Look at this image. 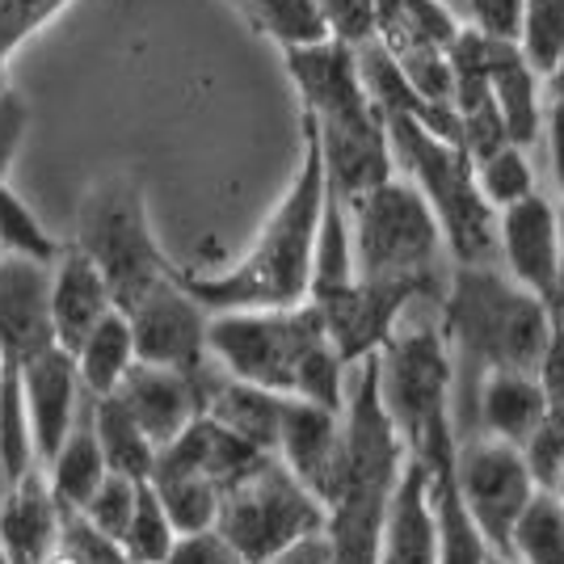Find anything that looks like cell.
I'll use <instances>...</instances> for the list:
<instances>
[{
  "label": "cell",
  "mask_w": 564,
  "mask_h": 564,
  "mask_svg": "<svg viewBox=\"0 0 564 564\" xmlns=\"http://www.w3.org/2000/svg\"><path fill=\"white\" fill-rule=\"evenodd\" d=\"M430 497H434V564H494L489 543L480 540V531L464 514L451 480L447 485L430 480Z\"/></svg>",
  "instance_id": "cell-29"
},
{
  "label": "cell",
  "mask_w": 564,
  "mask_h": 564,
  "mask_svg": "<svg viewBox=\"0 0 564 564\" xmlns=\"http://www.w3.org/2000/svg\"><path fill=\"white\" fill-rule=\"evenodd\" d=\"M131 337H135V362L143 367H165L182 376H198L207 358V325L212 312L198 304L182 286V274L152 286L131 312H122Z\"/></svg>",
  "instance_id": "cell-11"
},
{
  "label": "cell",
  "mask_w": 564,
  "mask_h": 564,
  "mask_svg": "<svg viewBox=\"0 0 564 564\" xmlns=\"http://www.w3.org/2000/svg\"><path fill=\"white\" fill-rule=\"evenodd\" d=\"M72 249H80L97 265V274L106 279L110 295H115L118 312H131L152 286H161L177 274L156 245L140 177L127 169L97 173L85 186L80 207H76Z\"/></svg>",
  "instance_id": "cell-8"
},
{
  "label": "cell",
  "mask_w": 564,
  "mask_h": 564,
  "mask_svg": "<svg viewBox=\"0 0 564 564\" xmlns=\"http://www.w3.org/2000/svg\"><path fill=\"white\" fill-rule=\"evenodd\" d=\"M47 265L0 258V354L22 367L55 346L47 312Z\"/></svg>",
  "instance_id": "cell-17"
},
{
  "label": "cell",
  "mask_w": 564,
  "mask_h": 564,
  "mask_svg": "<svg viewBox=\"0 0 564 564\" xmlns=\"http://www.w3.org/2000/svg\"><path fill=\"white\" fill-rule=\"evenodd\" d=\"M543 392V425L564 434V333L552 329L547 337V350H543L540 367H535Z\"/></svg>",
  "instance_id": "cell-40"
},
{
  "label": "cell",
  "mask_w": 564,
  "mask_h": 564,
  "mask_svg": "<svg viewBox=\"0 0 564 564\" xmlns=\"http://www.w3.org/2000/svg\"><path fill=\"white\" fill-rule=\"evenodd\" d=\"M383 127L392 165L404 169V182L438 219L451 265H497V212L476 186L468 152L409 118H388Z\"/></svg>",
  "instance_id": "cell-7"
},
{
  "label": "cell",
  "mask_w": 564,
  "mask_h": 564,
  "mask_svg": "<svg viewBox=\"0 0 564 564\" xmlns=\"http://www.w3.org/2000/svg\"><path fill=\"white\" fill-rule=\"evenodd\" d=\"M497 270L556 312L561 304V249H556V203L531 194L497 212Z\"/></svg>",
  "instance_id": "cell-12"
},
{
  "label": "cell",
  "mask_w": 564,
  "mask_h": 564,
  "mask_svg": "<svg viewBox=\"0 0 564 564\" xmlns=\"http://www.w3.org/2000/svg\"><path fill=\"white\" fill-rule=\"evenodd\" d=\"M451 489L494 556H506L510 531L540 494L522 451L494 443V438H464L455 447Z\"/></svg>",
  "instance_id": "cell-10"
},
{
  "label": "cell",
  "mask_w": 564,
  "mask_h": 564,
  "mask_svg": "<svg viewBox=\"0 0 564 564\" xmlns=\"http://www.w3.org/2000/svg\"><path fill=\"white\" fill-rule=\"evenodd\" d=\"M459 22L494 43H518L522 30V0H464Z\"/></svg>",
  "instance_id": "cell-39"
},
{
  "label": "cell",
  "mask_w": 564,
  "mask_h": 564,
  "mask_svg": "<svg viewBox=\"0 0 564 564\" xmlns=\"http://www.w3.org/2000/svg\"><path fill=\"white\" fill-rule=\"evenodd\" d=\"M282 64L304 106V127L316 135L333 198L354 203L358 194L392 182L397 165L388 148V127L367 101L354 47L329 39L304 51H282Z\"/></svg>",
  "instance_id": "cell-3"
},
{
  "label": "cell",
  "mask_w": 564,
  "mask_h": 564,
  "mask_svg": "<svg viewBox=\"0 0 564 564\" xmlns=\"http://www.w3.org/2000/svg\"><path fill=\"white\" fill-rule=\"evenodd\" d=\"M494 564H510V561H497V556H494Z\"/></svg>",
  "instance_id": "cell-50"
},
{
  "label": "cell",
  "mask_w": 564,
  "mask_h": 564,
  "mask_svg": "<svg viewBox=\"0 0 564 564\" xmlns=\"http://www.w3.org/2000/svg\"><path fill=\"white\" fill-rule=\"evenodd\" d=\"M556 329L564 333V295H561V304H556Z\"/></svg>",
  "instance_id": "cell-46"
},
{
  "label": "cell",
  "mask_w": 564,
  "mask_h": 564,
  "mask_svg": "<svg viewBox=\"0 0 564 564\" xmlns=\"http://www.w3.org/2000/svg\"><path fill=\"white\" fill-rule=\"evenodd\" d=\"M30 101H25L13 85L0 89V186H9V173L22 156L25 140H30Z\"/></svg>",
  "instance_id": "cell-38"
},
{
  "label": "cell",
  "mask_w": 564,
  "mask_h": 564,
  "mask_svg": "<svg viewBox=\"0 0 564 564\" xmlns=\"http://www.w3.org/2000/svg\"><path fill=\"white\" fill-rule=\"evenodd\" d=\"M552 329L556 312L497 265H451L438 300V333L451 367L464 362L476 379L485 371H535Z\"/></svg>",
  "instance_id": "cell-4"
},
{
  "label": "cell",
  "mask_w": 564,
  "mask_h": 564,
  "mask_svg": "<svg viewBox=\"0 0 564 564\" xmlns=\"http://www.w3.org/2000/svg\"><path fill=\"white\" fill-rule=\"evenodd\" d=\"M115 400L131 413V422L140 425L156 451L169 447L194 417H203L198 376H182V371H165V367L135 362L127 379L118 383Z\"/></svg>",
  "instance_id": "cell-15"
},
{
  "label": "cell",
  "mask_w": 564,
  "mask_h": 564,
  "mask_svg": "<svg viewBox=\"0 0 564 564\" xmlns=\"http://www.w3.org/2000/svg\"><path fill=\"white\" fill-rule=\"evenodd\" d=\"M540 140H543V148H547V177H552L556 194L564 198V101H552V97H547Z\"/></svg>",
  "instance_id": "cell-42"
},
{
  "label": "cell",
  "mask_w": 564,
  "mask_h": 564,
  "mask_svg": "<svg viewBox=\"0 0 564 564\" xmlns=\"http://www.w3.org/2000/svg\"><path fill=\"white\" fill-rule=\"evenodd\" d=\"M173 543H177V531H173V522H169L165 506L156 501L152 494V485L143 480L140 485V501H135V514L127 522V531H122V556L127 564H165L169 552H173Z\"/></svg>",
  "instance_id": "cell-32"
},
{
  "label": "cell",
  "mask_w": 564,
  "mask_h": 564,
  "mask_svg": "<svg viewBox=\"0 0 564 564\" xmlns=\"http://www.w3.org/2000/svg\"><path fill=\"white\" fill-rule=\"evenodd\" d=\"M89 417H94V434L101 459H106V471L127 476V480H148L152 464H156V447L148 443L140 425L131 422V413L115 397H101L89 404Z\"/></svg>",
  "instance_id": "cell-25"
},
{
  "label": "cell",
  "mask_w": 564,
  "mask_h": 564,
  "mask_svg": "<svg viewBox=\"0 0 564 564\" xmlns=\"http://www.w3.org/2000/svg\"><path fill=\"white\" fill-rule=\"evenodd\" d=\"M207 358L236 383L341 413L350 367L333 350L312 304L282 312H219L207 325Z\"/></svg>",
  "instance_id": "cell-2"
},
{
  "label": "cell",
  "mask_w": 564,
  "mask_h": 564,
  "mask_svg": "<svg viewBox=\"0 0 564 564\" xmlns=\"http://www.w3.org/2000/svg\"><path fill=\"white\" fill-rule=\"evenodd\" d=\"M443 4H447V9H455V13H459V9H464V0H443Z\"/></svg>",
  "instance_id": "cell-48"
},
{
  "label": "cell",
  "mask_w": 564,
  "mask_h": 564,
  "mask_svg": "<svg viewBox=\"0 0 564 564\" xmlns=\"http://www.w3.org/2000/svg\"><path fill=\"white\" fill-rule=\"evenodd\" d=\"M9 367H13V362H9L4 354H0V383H4V376H9Z\"/></svg>",
  "instance_id": "cell-47"
},
{
  "label": "cell",
  "mask_w": 564,
  "mask_h": 564,
  "mask_svg": "<svg viewBox=\"0 0 564 564\" xmlns=\"http://www.w3.org/2000/svg\"><path fill=\"white\" fill-rule=\"evenodd\" d=\"M261 564H333V552H329L325 531H316V535H304V540H295L291 547H282V552H274V556H265Z\"/></svg>",
  "instance_id": "cell-43"
},
{
  "label": "cell",
  "mask_w": 564,
  "mask_h": 564,
  "mask_svg": "<svg viewBox=\"0 0 564 564\" xmlns=\"http://www.w3.org/2000/svg\"><path fill=\"white\" fill-rule=\"evenodd\" d=\"M325 30L341 47H362L376 39V0H316Z\"/></svg>",
  "instance_id": "cell-36"
},
{
  "label": "cell",
  "mask_w": 564,
  "mask_h": 564,
  "mask_svg": "<svg viewBox=\"0 0 564 564\" xmlns=\"http://www.w3.org/2000/svg\"><path fill=\"white\" fill-rule=\"evenodd\" d=\"M249 22L258 25L279 51H304L316 43H329L325 18L316 9V0H240Z\"/></svg>",
  "instance_id": "cell-28"
},
{
  "label": "cell",
  "mask_w": 564,
  "mask_h": 564,
  "mask_svg": "<svg viewBox=\"0 0 564 564\" xmlns=\"http://www.w3.org/2000/svg\"><path fill=\"white\" fill-rule=\"evenodd\" d=\"M485 76H489V97H494V110L506 127V140L514 148H531L540 143L543 127V76L527 59L518 43H494L485 39Z\"/></svg>",
  "instance_id": "cell-19"
},
{
  "label": "cell",
  "mask_w": 564,
  "mask_h": 564,
  "mask_svg": "<svg viewBox=\"0 0 564 564\" xmlns=\"http://www.w3.org/2000/svg\"><path fill=\"white\" fill-rule=\"evenodd\" d=\"M510 564H564V506L552 494H535L527 514L510 531L506 556Z\"/></svg>",
  "instance_id": "cell-27"
},
{
  "label": "cell",
  "mask_w": 564,
  "mask_h": 564,
  "mask_svg": "<svg viewBox=\"0 0 564 564\" xmlns=\"http://www.w3.org/2000/svg\"><path fill=\"white\" fill-rule=\"evenodd\" d=\"M47 312H51V337L59 350H76L89 333L115 312V295L97 265L80 249L64 245V253L51 265L47 282Z\"/></svg>",
  "instance_id": "cell-16"
},
{
  "label": "cell",
  "mask_w": 564,
  "mask_h": 564,
  "mask_svg": "<svg viewBox=\"0 0 564 564\" xmlns=\"http://www.w3.org/2000/svg\"><path fill=\"white\" fill-rule=\"evenodd\" d=\"M265 455L253 447H245L240 438H232L224 425H215L212 417H194V422L169 443V447L156 451V464L152 471H177V476H198L215 485L219 494L236 485L245 471L261 464Z\"/></svg>",
  "instance_id": "cell-20"
},
{
  "label": "cell",
  "mask_w": 564,
  "mask_h": 564,
  "mask_svg": "<svg viewBox=\"0 0 564 564\" xmlns=\"http://www.w3.org/2000/svg\"><path fill=\"white\" fill-rule=\"evenodd\" d=\"M471 417L476 434L468 438H494L522 451L543 425V392L535 371H485L471 392Z\"/></svg>",
  "instance_id": "cell-18"
},
{
  "label": "cell",
  "mask_w": 564,
  "mask_h": 564,
  "mask_svg": "<svg viewBox=\"0 0 564 564\" xmlns=\"http://www.w3.org/2000/svg\"><path fill=\"white\" fill-rule=\"evenodd\" d=\"M18 383H22V404L25 417H30L34 455H39V468H43L51 455L64 447L72 425L80 422L89 397L80 388L72 354L59 350V346H51V350L34 354L30 362H22L18 367Z\"/></svg>",
  "instance_id": "cell-13"
},
{
  "label": "cell",
  "mask_w": 564,
  "mask_h": 564,
  "mask_svg": "<svg viewBox=\"0 0 564 564\" xmlns=\"http://www.w3.org/2000/svg\"><path fill=\"white\" fill-rule=\"evenodd\" d=\"M543 94L552 97V101H564V55L556 59V68L547 72V80H543Z\"/></svg>",
  "instance_id": "cell-44"
},
{
  "label": "cell",
  "mask_w": 564,
  "mask_h": 564,
  "mask_svg": "<svg viewBox=\"0 0 564 564\" xmlns=\"http://www.w3.org/2000/svg\"><path fill=\"white\" fill-rule=\"evenodd\" d=\"M354 245V279L413 286L430 304L447 291V245L425 198L404 177L358 194L346 203Z\"/></svg>",
  "instance_id": "cell-6"
},
{
  "label": "cell",
  "mask_w": 564,
  "mask_h": 564,
  "mask_svg": "<svg viewBox=\"0 0 564 564\" xmlns=\"http://www.w3.org/2000/svg\"><path fill=\"white\" fill-rule=\"evenodd\" d=\"M165 564H249V561L212 527V531H198V535H177Z\"/></svg>",
  "instance_id": "cell-41"
},
{
  "label": "cell",
  "mask_w": 564,
  "mask_h": 564,
  "mask_svg": "<svg viewBox=\"0 0 564 564\" xmlns=\"http://www.w3.org/2000/svg\"><path fill=\"white\" fill-rule=\"evenodd\" d=\"M55 552L68 564H127V556H122V547H118L115 540L97 535L94 527L76 514H64V522H59V543H55Z\"/></svg>",
  "instance_id": "cell-37"
},
{
  "label": "cell",
  "mask_w": 564,
  "mask_h": 564,
  "mask_svg": "<svg viewBox=\"0 0 564 564\" xmlns=\"http://www.w3.org/2000/svg\"><path fill=\"white\" fill-rule=\"evenodd\" d=\"M0 564H13L9 561V552H4V543H0Z\"/></svg>",
  "instance_id": "cell-49"
},
{
  "label": "cell",
  "mask_w": 564,
  "mask_h": 564,
  "mask_svg": "<svg viewBox=\"0 0 564 564\" xmlns=\"http://www.w3.org/2000/svg\"><path fill=\"white\" fill-rule=\"evenodd\" d=\"M379 404L397 430L400 447L430 471L434 485H447L455 468V367L438 316L400 321L397 333L376 354Z\"/></svg>",
  "instance_id": "cell-5"
},
{
  "label": "cell",
  "mask_w": 564,
  "mask_h": 564,
  "mask_svg": "<svg viewBox=\"0 0 564 564\" xmlns=\"http://www.w3.org/2000/svg\"><path fill=\"white\" fill-rule=\"evenodd\" d=\"M64 245L51 236V228L34 215L13 186H0V258L30 261V265H55Z\"/></svg>",
  "instance_id": "cell-26"
},
{
  "label": "cell",
  "mask_w": 564,
  "mask_h": 564,
  "mask_svg": "<svg viewBox=\"0 0 564 564\" xmlns=\"http://www.w3.org/2000/svg\"><path fill=\"white\" fill-rule=\"evenodd\" d=\"M518 51L547 80V72L564 55V0H522Z\"/></svg>",
  "instance_id": "cell-33"
},
{
  "label": "cell",
  "mask_w": 564,
  "mask_h": 564,
  "mask_svg": "<svg viewBox=\"0 0 564 564\" xmlns=\"http://www.w3.org/2000/svg\"><path fill=\"white\" fill-rule=\"evenodd\" d=\"M156 501L165 506L169 522L177 535H198L212 531L215 514H219V489L198 480V476H177V471H152L148 476Z\"/></svg>",
  "instance_id": "cell-30"
},
{
  "label": "cell",
  "mask_w": 564,
  "mask_h": 564,
  "mask_svg": "<svg viewBox=\"0 0 564 564\" xmlns=\"http://www.w3.org/2000/svg\"><path fill=\"white\" fill-rule=\"evenodd\" d=\"M89 404H94V400H89ZM89 404H85L80 422L72 425L64 447L43 464V480H47L51 497H55V506H59L64 514H76V510L94 497L97 485L106 480V459H101V447H97Z\"/></svg>",
  "instance_id": "cell-23"
},
{
  "label": "cell",
  "mask_w": 564,
  "mask_h": 564,
  "mask_svg": "<svg viewBox=\"0 0 564 564\" xmlns=\"http://www.w3.org/2000/svg\"><path fill=\"white\" fill-rule=\"evenodd\" d=\"M215 531L249 564H261L295 540L325 531V506L274 455H265L219 494Z\"/></svg>",
  "instance_id": "cell-9"
},
{
  "label": "cell",
  "mask_w": 564,
  "mask_h": 564,
  "mask_svg": "<svg viewBox=\"0 0 564 564\" xmlns=\"http://www.w3.org/2000/svg\"><path fill=\"white\" fill-rule=\"evenodd\" d=\"M471 173H476V186L485 194V203L494 212H506L522 198L540 194V182H535V169L527 161V152L514 148V143H501L497 152L471 161Z\"/></svg>",
  "instance_id": "cell-31"
},
{
  "label": "cell",
  "mask_w": 564,
  "mask_h": 564,
  "mask_svg": "<svg viewBox=\"0 0 564 564\" xmlns=\"http://www.w3.org/2000/svg\"><path fill=\"white\" fill-rule=\"evenodd\" d=\"M325 165L316 135L304 127V152L291 186L265 215L249 249L215 274H182V286L212 316L219 312H282V307L307 304L312 291V253H316V228L325 212Z\"/></svg>",
  "instance_id": "cell-1"
},
{
  "label": "cell",
  "mask_w": 564,
  "mask_h": 564,
  "mask_svg": "<svg viewBox=\"0 0 564 564\" xmlns=\"http://www.w3.org/2000/svg\"><path fill=\"white\" fill-rule=\"evenodd\" d=\"M72 362H76V376H80L85 397L89 400L115 397L118 383L135 367V337H131L127 316L115 307V312L72 350Z\"/></svg>",
  "instance_id": "cell-24"
},
{
  "label": "cell",
  "mask_w": 564,
  "mask_h": 564,
  "mask_svg": "<svg viewBox=\"0 0 564 564\" xmlns=\"http://www.w3.org/2000/svg\"><path fill=\"white\" fill-rule=\"evenodd\" d=\"M274 459L325 506L341 468V413L286 397Z\"/></svg>",
  "instance_id": "cell-14"
},
{
  "label": "cell",
  "mask_w": 564,
  "mask_h": 564,
  "mask_svg": "<svg viewBox=\"0 0 564 564\" xmlns=\"http://www.w3.org/2000/svg\"><path fill=\"white\" fill-rule=\"evenodd\" d=\"M556 249H561V295H564V198L556 203Z\"/></svg>",
  "instance_id": "cell-45"
},
{
  "label": "cell",
  "mask_w": 564,
  "mask_h": 564,
  "mask_svg": "<svg viewBox=\"0 0 564 564\" xmlns=\"http://www.w3.org/2000/svg\"><path fill=\"white\" fill-rule=\"evenodd\" d=\"M64 510L55 506L43 468L13 480L0 497V543L13 564H47L59 543Z\"/></svg>",
  "instance_id": "cell-21"
},
{
  "label": "cell",
  "mask_w": 564,
  "mask_h": 564,
  "mask_svg": "<svg viewBox=\"0 0 564 564\" xmlns=\"http://www.w3.org/2000/svg\"><path fill=\"white\" fill-rule=\"evenodd\" d=\"M379 564H434V497H430V471L409 459L400 476L392 510L383 522Z\"/></svg>",
  "instance_id": "cell-22"
},
{
  "label": "cell",
  "mask_w": 564,
  "mask_h": 564,
  "mask_svg": "<svg viewBox=\"0 0 564 564\" xmlns=\"http://www.w3.org/2000/svg\"><path fill=\"white\" fill-rule=\"evenodd\" d=\"M64 4L72 0H0V76L39 30H47L64 13Z\"/></svg>",
  "instance_id": "cell-35"
},
{
  "label": "cell",
  "mask_w": 564,
  "mask_h": 564,
  "mask_svg": "<svg viewBox=\"0 0 564 564\" xmlns=\"http://www.w3.org/2000/svg\"><path fill=\"white\" fill-rule=\"evenodd\" d=\"M140 485L143 480H127V476L106 471V480H101V485L94 489V497L76 510V518H85L97 535H106V540L118 543L122 540V531H127V522H131V514H135Z\"/></svg>",
  "instance_id": "cell-34"
}]
</instances>
